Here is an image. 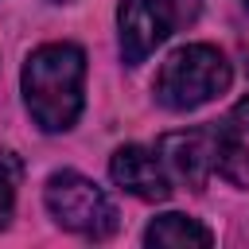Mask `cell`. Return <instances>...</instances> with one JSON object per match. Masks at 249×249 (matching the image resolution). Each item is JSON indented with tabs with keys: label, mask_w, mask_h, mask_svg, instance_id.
Returning <instances> with one entry per match:
<instances>
[{
	"label": "cell",
	"mask_w": 249,
	"mask_h": 249,
	"mask_svg": "<svg viewBox=\"0 0 249 249\" xmlns=\"http://www.w3.org/2000/svg\"><path fill=\"white\" fill-rule=\"evenodd\" d=\"M230 124H233V128H249V97H241V101L233 105V113H230Z\"/></svg>",
	"instance_id": "cell-10"
},
{
	"label": "cell",
	"mask_w": 249,
	"mask_h": 249,
	"mask_svg": "<svg viewBox=\"0 0 249 249\" xmlns=\"http://www.w3.org/2000/svg\"><path fill=\"white\" fill-rule=\"evenodd\" d=\"M109 175H113L117 187H124L128 195L148 198V202H160V198L171 195V175H167L163 160H160L156 152L140 148V144L117 148L113 160H109Z\"/></svg>",
	"instance_id": "cell-6"
},
{
	"label": "cell",
	"mask_w": 249,
	"mask_h": 249,
	"mask_svg": "<svg viewBox=\"0 0 249 249\" xmlns=\"http://www.w3.org/2000/svg\"><path fill=\"white\" fill-rule=\"evenodd\" d=\"M19 175H23L19 160H16L12 152H0V230H4V226H8V218H12V206H16V187H19Z\"/></svg>",
	"instance_id": "cell-9"
},
{
	"label": "cell",
	"mask_w": 249,
	"mask_h": 249,
	"mask_svg": "<svg viewBox=\"0 0 249 249\" xmlns=\"http://www.w3.org/2000/svg\"><path fill=\"white\" fill-rule=\"evenodd\" d=\"M226 86H230L226 54L206 43H191V47H179L160 66L156 97H160V105L187 113V109H198V105L214 101L218 93H226Z\"/></svg>",
	"instance_id": "cell-2"
},
{
	"label": "cell",
	"mask_w": 249,
	"mask_h": 249,
	"mask_svg": "<svg viewBox=\"0 0 249 249\" xmlns=\"http://www.w3.org/2000/svg\"><path fill=\"white\" fill-rule=\"evenodd\" d=\"M54 4H66V0H54Z\"/></svg>",
	"instance_id": "cell-11"
},
{
	"label": "cell",
	"mask_w": 249,
	"mask_h": 249,
	"mask_svg": "<svg viewBox=\"0 0 249 249\" xmlns=\"http://www.w3.org/2000/svg\"><path fill=\"white\" fill-rule=\"evenodd\" d=\"M160 160L171 179L202 191L206 179L214 175V124L191 132H167L160 140Z\"/></svg>",
	"instance_id": "cell-5"
},
{
	"label": "cell",
	"mask_w": 249,
	"mask_h": 249,
	"mask_svg": "<svg viewBox=\"0 0 249 249\" xmlns=\"http://www.w3.org/2000/svg\"><path fill=\"white\" fill-rule=\"evenodd\" d=\"M210 230L198 226L195 218L187 214H160L148 230H144V245H171V249H183V245H210Z\"/></svg>",
	"instance_id": "cell-7"
},
{
	"label": "cell",
	"mask_w": 249,
	"mask_h": 249,
	"mask_svg": "<svg viewBox=\"0 0 249 249\" xmlns=\"http://www.w3.org/2000/svg\"><path fill=\"white\" fill-rule=\"evenodd\" d=\"M86 54L74 43H47L23 62V101L39 128L66 132L82 113Z\"/></svg>",
	"instance_id": "cell-1"
},
{
	"label": "cell",
	"mask_w": 249,
	"mask_h": 249,
	"mask_svg": "<svg viewBox=\"0 0 249 249\" xmlns=\"http://www.w3.org/2000/svg\"><path fill=\"white\" fill-rule=\"evenodd\" d=\"M202 0H121L117 27H121V54L128 66L144 62L167 35L195 23Z\"/></svg>",
	"instance_id": "cell-3"
},
{
	"label": "cell",
	"mask_w": 249,
	"mask_h": 249,
	"mask_svg": "<svg viewBox=\"0 0 249 249\" xmlns=\"http://www.w3.org/2000/svg\"><path fill=\"white\" fill-rule=\"evenodd\" d=\"M47 210L58 226L82 233V237H109L117 230V210L105 198V191L78 175V171H54L47 179Z\"/></svg>",
	"instance_id": "cell-4"
},
{
	"label": "cell",
	"mask_w": 249,
	"mask_h": 249,
	"mask_svg": "<svg viewBox=\"0 0 249 249\" xmlns=\"http://www.w3.org/2000/svg\"><path fill=\"white\" fill-rule=\"evenodd\" d=\"M214 175H222L233 187L249 183V152L237 140L233 124H214Z\"/></svg>",
	"instance_id": "cell-8"
},
{
	"label": "cell",
	"mask_w": 249,
	"mask_h": 249,
	"mask_svg": "<svg viewBox=\"0 0 249 249\" xmlns=\"http://www.w3.org/2000/svg\"><path fill=\"white\" fill-rule=\"evenodd\" d=\"M241 4H249V0H241Z\"/></svg>",
	"instance_id": "cell-12"
}]
</instances>
